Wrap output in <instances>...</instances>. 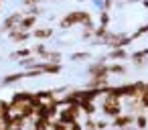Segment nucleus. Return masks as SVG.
<instances>
[{
    "label": "nucleus",
    "mask_w": 148,
    "mask_h": 130,
    "mask_svg": "<svg viewBox=\"0 0 148 130\" xmlns=\"http://www.w3.org/2000/svg\"><path fill=\"white\" fill-rule=\"evenodd\" d=\"M77 2H87V0H77Z\"/></svg>",
    "instance_id": "nucleus-40"
},
{
    "label": "nucleus",
    "mask_w": 148,
    "mask_h": 130,
    "mask_svg": "<svg viewBox=\"0 0 148 130\" xmlns=\"http://www.w3.org/2000/svg\"><path fill=\"white\" fill-rule=\"evenodd\" d=\"M87 77H110L108 73V63L103 61H93L87 67Z\"/></svg>",
    "instance_id": "nucleus-5"
},
{
    "label": "nucleus",
    "mask_w": 148,
    "mask_h": 130,
    "mask_svg": "<svg viewBox=\"0 0 148 130\" xmlns=\"http://www.w3.org/2000/svg\"><path fill=\"white\" fill-rule=\"evenodd\" d=\"M128 59L134 63V67H140V69L148 65V57L142 53V49H140V51H134V53H130V57H128Z\"/></svg>",
    "instance_id": "nucleus-18"
},
{
    "label": "nucleus",
    "mask_w": 148,
    "mask_h": 130,
    "mask_svg": "<svg viewBox=\"0 0 148 130\" xmlns=\"http://www.w3.org/2000/svg\"><path fill=\"white\" fill-rule=\"evenodd\" d=\"M6 37H8V41H12V43L21 45V43H27V41L31 39V33H27V31H21V29L16 27V29L8 31V33H6Z\"/></svg>",
    "instance_id": "nucleus-8"
},
{
    "label": "nucleus",
    "mask_w": 148,
    "mask_h": 130,
    "mask_svg": "<svg viewBox=\"0 0 148 130\" xmlns=\"http://www.w3.org/2000/svg\"><path fill=\"white\" fill-rule=\"evenodd\" d=\"M81 126H83V130H97V126H95V118H85V122H83Z\"/></svg>",
    "instance_id": "nucleus-31"
},
{
    "label": "nucleus",
    "mask_w": 148,
    "mask_h": 130,
    "mask_svg": "<svg viewBox=\"0 0 148 130\" xmlns=\"http://www.w3.org/2000/svg\"><path fill=\"white\" fill-rule=\"evenodd\" d=\"M41 12H43V8H41V6L37 4V6H29V8H27V10H25L23 14H29V17H39Z\"/></svg>",
    "instance_id": "nucleus-30"
},
{
    "label": "nucleus",
    "mask_w": 148,
    "mask_h": 130,
    "mask_svg": "<svg viewBox=\"0 0 148 130\" xmlns=\"http://www.w3.org/2000/svg\"><path fill=\"white\" fill-rule=\"evenodd\" d=\"M21 19H23V12H10V14L2 21V25H0V33H8V31L16 29L18 23H21Z\"/></svg>",
    "instance_id": "nucleus-7"
},
{
    "label": "nucleus",
    "mask_w": 148,
    "mask_h": 130,
    "mask_svg": "<svg viewBox=\"0 0 148 130\" xmlns=\"http://www.w3.org/2000/svg\"><path fill=\"white\" fill-rule=\"evenodd\" d=\"M97 110H101V114L108 116V118H116V116H120L124 112V106H122L120 98H116V96H103Z\"/></svg>",
    "instance_id": "nucleus-2"
},
{
    "label": "nucleus",
    "mask_w": 148,
    "mask_h": 130,
    "mask_svg": "<svg viewBox=\"0 0 148 130\" xmlns=\"http://www.w3.org/2000/svg\"><path fill=\"white\" fill-rule=\"evenodd\" d=\"M21 2H23L25 8H29V6H37V4H41L43 0H21Z\"/></svg>",
    "instance_id": "nucleus-34"
},
{
    "label": "nucleus",
    "mask_w": 148,
    "mask_h": 130,
    "mask_svg": "<svg viewBox=\"0 0 148 130\" xmlns=\"http://www.w3.org/2000/svg\"><path fill=\"white\" fill-rule=\"evenodd\" d=\"M59 108H61L59 98H51V100H47V102H45V112H47V118L55 120V118H57V114H59Z\"/></svg>",
    "instance_id": "nucleus-12"
},
{
    "label": "nucleus",
    "mask_w": 148,
    "mask_h": 130,
    "mask_svg": "<svg viewBox=\"0 0 148 130\" xmlns=\"http://www.w3.org/2000/svg\"><path fill=\"white\" fill-rule=\"evenodd\" d=\"M142 6H144V8H148V0H142Z\"/></svg>",
    "instance_id": "nucleus-36"
},
{
    "label": "nucleus",
    "mask_w": 148,
    "mask_h": 130,
    "mask_svg": "<svg viewBox=\"0 0 148 130\" xmlns=\"http://www.w3.org/2000/svg\"><path fill=\"white\" fill-rule=\"evenodd\" d=\"M51 118H33L31 120V130H51Z\"/></svg>",
    "instance_id": "nucleus-19"
},
{
    "label": "nucleus",
    "mask_w": 148,
    "mask_h": 130,
    "mask_svg": "<svg viewBox=\"0 0 148 130\" xmlns=\"http://www.w3.org/2000/svg\"><path fill=\"white\" fill-rule=\"evenodd\" d=\"M108 73H110V75H126V73H128V67L122 65L120 61H116V63L108 65Z\"/></svg>",
    "instance_id": "nucleus-21"
},
{
    "label": "nucleus",
    "mask_w": 148,
    "mask_h": 130,
    "mask_svg": "<svg viewBox=\"0 0 148 130\" xmlns=\"http://www.w3.org/2000/svg\"><path fill=\"white\" fill-rule=\"evenodd\" d=\"M95 126H97V130H108V128H110V122H108V120L95 118Z\"/></svg>",
    "instance_id": "nucleus-32"
},
{
    "label": "nucleus",
    "mask_w": 148,
    "mask_h": 130,
    "mask_svg": "<svg viewBox=\"0 0 148 130\" xmlns=\"http://www.w3.org/2000/svg\"><path fill=\"white\" fill-rule=\"evenodd\" d=\"M43 2H51V0H43Z\"/></svg>",
    "instance_id": "nucleus-41"
},
{
    "label": "nucleus",
    "mask_w": 148,
    "mask_h": 130,
    "mask_svg": "<svg viewBox=\"0 0 148 130\" xmlns=\"http://www.w3.org/2000/svg\"><path fill=\"white\" fill-rule=\"evenodd\" d=\"M128 57H130L128 49H110L108 55H106V59H110V61H124Z\"/></svg>",
    "instance_id": "nucleus-17"
},
{
    "label": "nucleus",
    "mask_w": 148,
    "mask_h": 130,
    "mask_svg": "<svg viewBox=\"0 0 148 130\" xmlns=\"http://www.w3.org/2000/svg\"><path fill=\"white\" fill-rule=\"evenodd\" d=\"M146 89H148V81H146Z\"/></svg>",
    "instance_id": "nucleus-42"
},
{
    "label": "nucleus",
    "mask_w": 148,
    "mask_h": 130,
    "mask_svg": "<svg viewBox=\"0 0 148 130\" xmlns=\"http://www.w3.org/2000/svg\"><path fill=\"white\" fill-rule=\"evenodd\" d=\"M89 57H91L89 51H77V53H71V61H85V59H89Z\"/></svg>",
    "instance_id": "nucleus-27"
},
{
    "label": "nucleus",
    "mask_w": 148,
    "mask_h": 130,
    "mask_svg": "<svg viewBox=\"0 0 148 130\" xmlns=\"http://www.w3.org/2000/svg\"><path fill=\"white\" fill-rule=\"evenodd\" d=\"M31 96H33V91H29V89H18V91H14L12 96H10V108H12V112L21 106V104H27L29 100H31Z\"/></svg>",
    "instance_id": "nucleus-6"
},
{
    "label": "nucleus",
    "mask_w": 148,
    "mask_h": 130,
    "mask_svg": "<svg viewBox=\"0 0 148 130\" xmlns=\"http://www.w3.org/2000/svg\"><path fill=\"white\" fill-rule=\"evenodd\" d=\"M0 8H2V2H0Z\"/></svg>",
    "instance_id": "nucleus-43"
},
{
    "label": "nucleus",
    "mask_w": 148,
    "mask_h": 130,
    "mask_svg": "<svg viewBox=\"0 0 148 130\" xmlns=\"http://www.w3.org/2000/svg\"><path fill=\"white\" fill-rule=\"evenodd\" d=\"M110 126H112V128H116V130H124V128H130V126H134V114H130V112H122L120 116L112 118Z\"/></svg>",
    "instance_id": "nucleus-4"
},
{
    "label": "nucleus",
    "mask_w": 148,
    "mask_h": 130,
    "mask_svg": "<svg viewBox=\"0 0 148 130\" xmlns=\"http://www.w3.org/2000/svg\"><path fill=\"white\" fill-rule=\"evenodd\" d=\"M110 83V77H89V81H85V89H101Z\"/></svg>",
    "instance_id": "nucleus-16"
},
{
    "label": "nucleus",
    "mask_w": 148,
    "mask_h": 130,
    "mask_svg": "<svg viewBox=\"0 0 148 130\" xmlns=\"http://www.w3.org/2000/svg\"><path fill=\"white\" fill-rule=\"evenodd\" d=\"M79 112L85 118H95L97 114V104L95 102H79Z\"/></svg>",
    "instance_id": "nucleus-15"
},
{
    "label": "nucleus",
    "mask_w": 148,
    "mask_h": 130,
    "mask_svg": "<svg viewBox=\"0 0 148 130\" xmlns=\"http://www.w3.org/2000/svg\"><path fill=\"white\" fill-rule=\"evenodd\" d=\"M51 130H67V126L61 124L59 120H53V122H51Z\"/></svg>",
    "instance_id": "nucleus-33"
},
{
    "label": "nucleus",
    "mask_w": 148,
    "mask_h": 130,
    "mask_svg": "<svg viewBox=\"0 0 148 130\" xmlns=\"http://www.w3.org/2000/svg\"><path fill=\"white\" fill-rule=\"evenodd\" d=\"M37 25H39V17H29V14H23V19H21V23H18V29H21V31L31 33L33 29H37Z\"/></svg>",
    "instance_id": "nucleus-10"
},
{
    "label": "nucleus",
    "mask_w": 148,
    "mask_h": 130,
    "mask_svg": "<svg viewBox=\"0 0 148 130\" xmlns=\"http://www.w3.org/2000/svg\"><path fill=\"white\" fill-rule=\"evenodd\" d=\"M14 114H18L23 120H27V122H31L33 118H35V108L27 102V104H21L16 110H14Z\"/></svg>",
    "instance_id": "nucleus-13"
},
{
    "label": "nucleus",
    "mask_w": 148,
    "mask_h": 130,
    "mask_svg": "<svg viewBox=\"0 0 148 130\" xmlns=\"http://www.w3.org/2000/svg\"><path fill=\"white\" fill-rule=\"evenodd\" d=\"M53 35H55V31H53L51 27H37V29L31 31V37H35L37 41H47V39H51Z\"/></svg>",
    "instance_id": "nucleus-11"
},
{
    "label": "nucleus",
    "mask_w": 148,
    "mask_h": 130,
    "mask_svg": "<svg viewBox=\"0 0 148 130\" xmlns=\"http://www.w3.org/2000/svg\"><path fill=\"white\" fill-rule=\"evenodd\" d=\"M128 2H142V0H128Z\"/></svg>",
    "instance_id": "nucleus-38"
},
{
    "label": "nucleus",
    "mask_w": 148,
    "mask_h": 130,
    "mask_svg": "<svg viewBox=\"0 0 148 130\" xmlns=\"http://www.w3.org/2000/svg\"><path fill=\"white\" fill-rule=\"evenodd\" d=\"M0 2H4V0H0Z\"/></svg>",
    "instance_id": "nucleus-44"
},
{
    "label": "nucleus",
    "mask_w": 148,
    "mask_h": 130,
    "mask_svg": "<svg viewBox=\"0 0 148 130\" xmlns=\"http://www.w3.org/2000/svg\"><path fill=\"white\" fill-rule=\"evenodd\" d=\"M114 6H118V0H101V8H99V10H106V12H110Z\"/></svg>",
    "instance_id": "nucleus-29"
},
{
    "label": "nucleus",
    "mask_w": 148,
    "mask_h": 130,
    "mask_svg": "<svg viewBox=\"0 0 148 130\" xmlns=\"http://www.w3.org/2000/svg\"><path fill=\"white\" fill-rule=\"evenodd\" d=\"M31 51H33V55H35L39 61H47V57H49V51H51V49H47L43 43H37L35 47H31Z\"/></svg>",
    "instance_id": "nucleus-20"
},
{
    "label": "nucleus",
    "mask_w": 148,
    "mask_h": 130,
    "mask_svg": "<svg viewBox=\"0 0 148 130\" xmlns=\"http://www.w3.org/2000/svg\"><path fill=\"white\" fill-rule=\"evenodd\" d=\"M124 130H136V128H134V126H130V128H124Z\"/></svg>",
    "instance_id": "nucleus-39"
},
{
    "label": "nucleus",
    "mask_w": 148,
    "mask_h": 130,
    "mask_svg": "<svg viewBox=\"0 0 148 130\" xmlns=\"http://www.w3.org/2000/svg\"><path fill=\"white\" fill-rule=\"evenodd\" d=\"M4 114H12V108L6 98H0V116H4Z\"/></svg>",
    "instance_id": "nucleus-25"
},
{
    "label": "nucleus",
    "mask_w": 148,
    "mask_h": 130,
    "mask_svg": "<svg viewBox=\"0 0 148 130\" xmlns=\"http://www.w3.org/2000/svg\"><path fill=\"white\" fill-rule=\"evenodd\" d=\"M142 53H144V55H146V57H148V49H142Z\"/></svg>",
    "instance_id": "nucleus-37"
},
{
    "label": "nucleus",
    "mask_w": 148,
    "mask_h": 130,
    "mask_svg": "<svg viewBox=\"0 0 148 130\" xmlns=\"http://www.w3.org/2000/svg\"><path fill=\"white\" fill-rule=\"evenodd\" d=\"M41 71H43V75H59V73L63 71V63L41 61Z\"/></svg>",
    "instance_id": "nucleus-9"
},
{
    "label": "nucleus",
    "mask_w": 148,
    "mask_h": 130,
    "mask_svg": "<svg viewBox=\"0 0 148 130\" xmlns=\"http://www.w3.org/2000/svg\"><path fill=\"white\" fill-rule=\"evenodd\" d=\"M47 61H51V63H61V61H63V55H61V51H49V57H47Z\"/></svg>",
    "instance_id": "nucleus-28"
},
{
    "label": "nucleus",
    "mask_w": 148,
    "mask_h": 130,
    "mask_svg": "<svg viewBox=\"0 0 148 130\" xmlns=\"http://www.w3.org/2000/svg\"><path fill=\"white\" fill-rule=\"evenodd\" d=\"M134 128L136 130H146L148 128V116L146 114H134Z\"/></svg>",
    "instance_id": "nucleus-22"
},
{
    "label": "nucleus",
    "mask_w": 148,
    "mask_h": 130,
    "mask_svg": "<svg viewBox=\"0 0 148 130\" xmlns=\"http://www.w3.org/2000/svg\"><path fill=\"white\" fill-rule=\"evenodd\" d=\"M89 23H91V14H89L87 10H71V12H67V14L59 21V27H61V29H71V27H75V25L85 27V25H89Z\"/></svg>",
    "instance_id": "nucleus-1"
},
{
    "label": "nucleus",
    "mask_w": 148,
    "mask_h": 130,
    "mask_svg": "<svg viewBox=\"0 0 148 130\" xmlns=\"http://www.w3.org/2000/svg\"><path fill=\"white\" fill-rule=\"evenodd\" d=\"M97 21H99V25H101V27H110V21H112V17H110V12H106V10H99V14H97Z\"/></svg>",
    "instance_id": "nucleus-26"
},
{
    "label": "nucleus",
    "mask_w": 148,
    "mask_h": 130,
    "mask_svg": "<svg viewBox=\"0 0 148 130\" xmlns=\"http://www.w3.org/2000/svg\"><path fill=\"white\" fill-rule=\"evenodd\" d=\"M25 79V71H14V73H6L2 79H0V85H14V83H18V81H23Z\"/></svg>",
    "instance_id": "nucleus-14"
},
{
    "label": "nucleus",
    "mask_w": 148,
    "mask_h": 130,
    "mask_svg": "<svg viewBox=\"0 0 148 130\" xmlns=\"http://www.w3.org/2000/svg\"><path fill=\"white\" fill-rule=\"evenodd\" d=\"M79 116H81L79 106H63V108H59V114H57V118H55V120H59L61 124L69 126V124L77 122V120H79Z\"/></svg>",
    "instance_id": "nucleus-3"
},
{
    "label": "nucleus",
    "mask_w": 148,
    "mask_h": 130,
    "mask_svg": "<svg viewBox=\"0 0 148 130\" xmlns=\"http://www.w3.org/2000/svg\"><path fill=\"white\" fill-rule=\"evenodd\" d=\"M35 94H37V98H41L43 102H47V100H51V98H57L53 89H37Z\"/></svg>",
    "instance_id": "nucleus-24"
},
{
    "label": "nucleus",
    "mask_w": 148,
    "mask_h": 130,
    "mask_svg": "<svg viewBox=\"0 0 148 130\" xmlns=\"http://www.w3.org/2000/svg\"><path fill=\"white\" fill-rule=\"evenodd\" d=\"M67 130H83V126H81V122L77 120V122H73V124H69V126H67Z\"/></svg>",
    "instance_id": "nucleus-35"
},
{
    "label": "nucleus",
    "mask_w": 148,
    "mask_h": 130,
    "mask_svg": "<svg viewBox=\"0 0 148 130\" xmlns=\"http://www.w3.org/2000/svg\"><path fill=\"white\" fill-rule=\"evenodd\" d=\"M31 55H33L31 47H23V49H16V51H12L8 57H10V59H18V61H21V59H25V57H31Z\"/></svg>",
    "instance_id": "nucleus-23"
}]
</instances>
